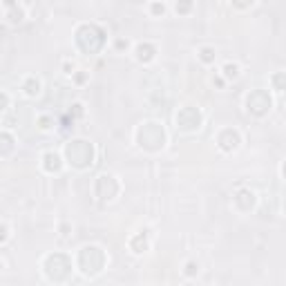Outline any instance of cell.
Instances as JSON below:
<instances>
[{"mask_svg": "<svg viewBox=\"0 0 286 286\" xmlns=\"http://www.w3.org/2000/svg\"><path fill=\"white\" fill-rule=\"evenodd\" d=\"M63 168V157L58 152H45L43 154V170L54 174V172H61Z\"/></svg>", "mask_w": 286, "mask_h": 286, "instance_id": "obj_13", "label": "cell"}, {"mask_svg": "<svg viewBox=\"0 0 286 286\" xmlns=\"http://www.w3.org/2000/svg\"><path fill=\"white\" fill-rule=\"evenodd\" d=\"M9 108V94H5V92H0V112H5V110Z\"/></svg>", "mask_w": 286, "mask_h": 286, "instance_id": "obj_27", "label": "cell"}, {"mask_svg": "<svg viewBox=\"0 0 286 286\" xmlns=\"http://www.w3.org/2000/svg\"><path fill=\"white\" fill-rule=\"evenodd\" d=\"M114 45H116V49H127V40H123V38H119Z\"/></svg>", "mask_w": 286, "mask_h": 286, "instance_id": "obj_29", "label": "cell"}, {"mask_svg": "<svg viewBox=\"0 0 286 286\" xmlns=\"http://www.w3.org/2000/svg\"><path fill=\"white\" fill-rule=\"evenodd\" d=\"M271 96H268V92L264 90H253L246 94V110L253 116H264L268 110H271Z\"/></svg>", "mask_w": 286, "mask_h": 286, "instance_id": "obj_8", "label": "cell"}, {"mask_svg": "<svg viewBox=\"0 0 286 286\" xmlns=\"http://www.w3.org/2000/svg\"><path fill=\"white\" fill-rule=\"evenodd\" d=\"M121 192V184L114 174H98L94 181V197L98 201H112Z\"/></svg>", "mask_w": 286, "mask_h": 286, "instance_id": "obj_6", "label": "cell"}, {"mask_svg": "<svg viewBox=\"0 0 286 286\" xmlns=\"http://www.w3.org/2000/svg\"><path fill=\"white\" fill-rule=\"evenodd\" d=\"M190 9H192V3H177L174 5V11H177V14H188Z\"/></svg>", "mask_w": 286, "mask_h": 286, "instance_id": "obj_23", "label": "cell"}, {"mask_svg": "<svg viewBox=\"0 0 286 286\" xmlns=\"http://www.w3.org/2000/svg\"><path fill=\"white\" fill-rule=\"evenodd\" d=\"M273 83H275V90H277V92H282V90H284V74H282V72L275 74V76H273Z\"/></svg>", "mask_w": 286, "mask_h": 286, "instance_id": "obj_24", "label": "cell"}, {"mask_svg": "<svg viewBox=\"0 0 286 286\" xmlns=\"http://www.w3.org/2000/svg\"><path fill=\"white\" fill-rule=\"evenodd\" d=\"M38 127L43 132H47V130H51L54 127V119H51L49 114H43V116H38Z\"/></svg>", "mask_w": 286, "mask_h": 286, "instance_id": "obj_19", "label": "cell"}, {"mask_svg": "<svg viewBox=\"0 0 286 286\" xmlns=\"http://www.w3.org/2000/svg\"><path fill=\"white\" fill-rule=\"evenodd\" d=\"M150 11H152V16H163L166 14V5L163 3H152L150 5Z\"/></svg>", "mask_w": 286, "mask_h": 286, "instance_id": "obj_21", "label": "cell"}, {"mask_svg": "<svg viewBox=\"0 0 286 286\" xmlns=\"http://www.w3.org/2000/svg\"><path fill=\"white\" fill-rule=\"evenodd\" d=\"M0 273H3V262H0Z\"/></svg>", "mask_w": 286, "mask_h": 286, "instance_id": "obj_31", "label": "cell"}, {"mask_svg": "<svg viewBox=\"0 0 286 286\" xmlns=\"http://www.w3.org/2000/svg\"><path fill=\"white\" fill-rule=\"evenodd\" d=\"M203 123V114L199 112V108H192V105H184L177 112V127L186 132H195L199 130Z\"/></svg>", "mask_w": 286, "mask_h": 286, "instance_id": "obj_7", "label": "cell"}, {"mask_svg": "<svg viewBox=\"0 0 286 286\" xmlns=\"http://www.w3.org/2000/svg\"><path fill=\"white\" fill-rule=\"evenodd\" d=\"M14 148H16V139L11 137L9 132L0 130V157L11 154V152H14Z\"/></svg>", "mask_w": 286, "mask_h": 286, "instance_id": "obj_15", "label": "cell"}, {"mask_svg": "<svg viewBox=\"0 0 286 286\" xmlns=\"http://www.w3.org/2000/svg\"><path fill=\"white\" fill-rule=\"evenodd\" d=\"M221 72H224V79H228V81L239 79V65H237V63H226Z\"/></svg>", "mask_w": 286, "mask_h": 286, "instance_id": "obj_18", "label": "cell"}, {"mask_svg": "<svg viewBox=\"0 0 286 286\" xmlns=\"http://www.w3.org/2000/svg\"><path fill=\"white\" fill-rule=\"evenodd\" d=\"M43 268H45V275L51 282H65V279L72 275V259L63 253H51L45 257L43 262Z\"/></svg>", "mask_w": 286, "mask_h": 286, "instance_id": "obj_5", "label": "cell"}, {"mask_svg": "<svg viewBox=\"0 0 286 286\" xmlns=\"http://www.w3.org/2000/svg\"><path fill=\"white\" fill-rule=\"evenodd\" d=\"M76 266L85 277H94L105 268V253L98 246H83L76 257Z\"/></svg>", "mask_w": 286, "mask_h": 286, "instance_id": "obj_4", "label": "cell"}, {"mask_svg": "<svg viewBox=\"0 0 286 286\" xmlns=\"http://www.w3.org/2000/svg\"><path fill=\"white\" fill-rule=\"evenodd\" d=\"M65 161L76 170H85L94 163V145L87 139H72L65 143Z\"/></svg>", "mask_w": 286, "mask_h": 286, "instance_id": "obj_2", "label": "cell"}, {"mask_svg": "<svg viewBox=\"0 0 286 286\" xmlns=\"http://www.w3.org/2000/svg\"><path fill=\"white\" fill-rule=\"evenodd\" d=\"M7 239H9V228H7V224L0 221V244H5Z\"/></svg>", "mask_w": 286, "mask_h": 286, "instance_id": "obj_26", "label": "cell"}, {"mask_svg": "<svg viewBox=\"0 0 286 286\" xmlns=\"http://www.w3.org/2000/svg\"><path fill=\"white\" fill-rule=\"evenodd\" d=\"M74 40H76L79 49L83 54H98L105 47V32L98 25H90V22H83V25L76 27V34H74Z\"/></svg>", "mask_w": 286, "mask_h": 286, "instance_id": "obj_1", "label": "cell"}, {"mask_svg": "<svg viewBox=\"0 0 286 286\" xmlns=\"http://www.w3.org/2000/svg\"><path fill=\"white\" fill-rule=\"evenodd\" d=\"M242 143V137L235 127H224L219 134H217V148L221 152H235Z\"/></svg>", "mask_w": 286, "mask_h": 286, "instance_id": "obj_9", "label": "cell"}, {"mask_svg": "<svg viewBox=\"0 0 286 286\" xmlns=\"http://www.w3.org/2000/svg\"><path fill=\"white\" fill-rule=\"evenodd\" d=\"M215 85H217V87H224V79H215Z\"/></svg>", "mask_w": 286, "mask_h": 286, "instance_id": "obj_30", "label": "cell"}, {"mask_svg": "<svg viewBox=\"0 0 286 286\" xmlns=\"http://www.w3.org/2000/svg\"><path fill=\"white\" fill-rule=\"evenodd\" d=\"M255 192L250 188H239L235 192V197H232V206H235V210H239V213H248V210L255 208Z\"/></svg>", "mask_w": 286, "mask_h": 286, "instance_id": "obj_10", "label": "cell"}, {"mask_svg": "<svg viewBox=\"0 0 286 286\" xmlns=\"http://www.w3.org/2000/svg\"><path fill=\"white\" fill-rule=\"evenodd\" d=\"M72 76H74V83H79V85H83V83H85V81H87V72H85V69H76V72H74V74H72Z\"/></svg>", "mask_w": 286, "mask_h": 286, "instance_id": "obj_22", "label": "cell"}, {"mask_svg": "<svg viewBox=\"0 0 286 286\" xmlns=\"http://www.w3.org/2000/svg\"><path fill=\"white\" fill-rule=\"evenodd\" d=\"M157 56V47L152 43H137V47H134V58H137L139 63H150L154 61Z\"/></svg>", "mask_w": 286, "mask_h": 286, "instance_id": "obj_12", "label": "cell"}, {"mask_svg": "<svg viewBox=\"0 0 286 286\" xmlns=\"http://www.w3.org/2000/svg\"><path fill=\"white\" fill-rule=\"evenodd\" d=\"M150 248V232L148 230H139L137 235L130 239V250L134 255H143Z\"/></svg>", "mask_w": 286, "mask_h": 286, "instance_id": "obj_11", "label": "cell"}, {"mask_svg": "<svg viewBox=\"0 0 286 286\" xmlns=\"http://www.w3.org/2000/svg\"><path fill=\"white\" fill-rule=\"evenodd\" d=\"M197 273H199V264H197V262H186L184 275H186V277H195Z\"/></svg>", "mask_w": 286, "mask_h": 286, "instance_id": "obj_20", "label": "cell"}, {"mask_svg": "<svg viewBox=\"0 0 286 286\" xmlns=\"http://www.w3.org/2000/svg\"><path fill=\"white\" fill-rule=\"evenodd\" d=\"M199 61L206 63V65H210V63H215V58H217V51H215V47H210V45H203V47H199Z\"/></svg>", "mask_w": 286, "mask_h": 286, "instance_id": "obj_17", "label": "cell"}, {"mask_svg": "<svg viewBox=\"0 0 286 286\" xmlns=\"http://www.w3.org/2000/svg\"><path fill=\"white\" fill-rule=\"evenodd\" d=\"M69 116H72V121H74V116H83V105H81V103H74L72 110H69Z\"/></svg>", "mask_w": 286, "mask_h": 286, "instance_id": "obj_25", "label": "cell"}, {"mask_svg": "<svg viewBox=\"0 0 286 286\" xmlns=\"http://www.w3.org/2000/svg\"><path fill=\"white\" fill-rule=\"evenodd\" d=\"M63 69H65V74H74V72H76V65H74L72 61H65V63H63Z\"/></svg>", "mask_w": 286, "mask_h": 286, "instance_id": "obj_28", "label": "cell"}, {"mask_svg": "<svg viewBox=\"0 0 286 286\" xmlns=\"http://www.w3.org/2000/svg\"><path fill=\"white\" fill-rule=\"evenodd\" d=\"M22 92H25L29 98H36L40 94V81L36 76H27L25 83H22Z\"/></svg>", "mask_w": 286, "mask_h": 286, "instance_id": "obj_16", "label": "cell"}, {"mask_svg": "<svg viewBox=\"0 0 286 286\" xmlns=\"http://www.w3.org/2000/svg\"><path fill=\"white\" fill-rule=\"evenodd\" d=\"M137 143L141 145L143 150H148V152H157V150H161L163 145H166V130H163V125L154 123V121H148V123L139 125Z\"/></svg>", "mask_w": 286, "mask_h": 286, "instance_id": "obj_3", "label": "cell"}, {"mask_svg": "<svg viewBox=\"0 0 286 286\" xmlns=\"http://www.w3.org/2000/svg\"><path fill=\"white\" fill-rule=\"evenodd\" d=\"M5 9H7V18L9 22H22L25 20V7L22 5H16V3H5Z\"/></svg>", "mask_w": 286, "mask_h": 286, "instance_id": "obj_14", "label": "cell"}]
</instances>
